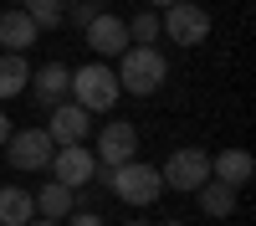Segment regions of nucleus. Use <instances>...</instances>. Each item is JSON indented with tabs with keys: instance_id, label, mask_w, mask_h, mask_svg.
I'll use <instances>...</instances> for the list:
<instances>
[{
	"instance_id": "nucleus-20",
	"label": "nucleus",
	"mask_w": 256,
	"mask_h": 226,
	"mask_svg": "<svg viewBox=\"0 0 256 226\" xmlns=\"http://www.w3.org/2000/svg\"><path fill=\"white\" fill-rule=\"evenodd\" d=\"M102 11V0H72L67 6V21H77V26H88V21Z\"/></svg>"
},
{
	"instance_id": "nucleus-22",
	"label": "nucleus",
	"mask_w": 256,
	"mask_h": 226,
	"mask_svg": "<svg viewBox=\"0 0 256 226\" xmlns=\"http://www.w3.org/2000/svg\"><path fill=\"white\" fill-rule=\"evenodd\" d=\"M16 129H10V118H6V108H0V149H6V139H10Z\"/></svg>"
},
{
	"instance_id": "nucleus-5",
	"label": "nucleus",
	"mask_w": 256,
	"mask_h": 226,
	"mask_svg": "<svg viewBox=\"0 0 256 226\" xmlns=\"http://www.w3.org/2000/svg\"><path fill=\"white\" fill-rule=\"evenodd\" d=\"M159 180H164V190L195 195L200 185L210 180V154H205V149H174V154L159 164Z\"/></svg>"
},
{
	"instance_id": "nucleus-1",
	"label": "nucleus",
	"mask_w": 256,
	"mask_h": 226,
	"mask_svg": "<svg viewBox=\"0 0 256 226\" xmlns=\"http://www.w3.org/2000/svg\"><path fill=\"white\" fill-rule=\"evenodd\" d=\"M118 88L128 98H148V93H159L164 88V77H169V57L159 47H128L118 57Z\"/></svg>"
},
{
	"instance_id": "nucleus-19",
	"label": "nucleus",
	"mask_w": 256,
	"mask_h": 226,
	"mask_svg": "<svg viewBox=\"0 0 256 226\" xmlns=\"http://www.w3.org/2000/svg\"><path fill=\"white\" fill-rule=\"evenodd\" d=\"M123 26H128V47H154V41H159V16H148V11L128 16Z\"/></svg>"
},
{
	"instance_id": "nucleus-17",
	"label": "nucleus",
	"mask_w": 256,
	"mask_h": 226,
	"mask_svg": "<svg viewBox=\"0 0 256 226\" xmlns=\"http://www.w3.org/2000/svg\"><path fill=\"white\" fill-rule=\"evenodd\" d=\"M195 195H200V211H205V216L226 221L230 211H236V195H241V190H230V185H220V180H205Z\"/></svg>"
},
{
	"instance_id": "nucleus-8",
	"label": "nucleus",
	"mask_w": 256,
	"mask_h": 226,
	"mask_svg": "<svg viewBox=\"0 0 256 226\" xmlns=\"http://www.w3.org/2000/svg\"><path fill=\"white\" fill-rule=\"evenodd\" d=\"M52 180L56 185H67V190H82V185H92L98 180V159H92V149L88 144H67V149H56L52 154Z\"/></svg>"
},
{
	"instance_id": "nucleus-9",
	"label": "nucleus",
	"mask_w": 256,
	"mask_h": 226,
	"mask_svg": "<svg viewBox=\"0 0 256 226\" xmlns=\"http://www.w3.org/2000/svg\"><path fill=\"white\" fill-rule=\"evenodd\" d=\"M92 134V113H82L77 103H56V108H46V139L56 144V149H67V144H82Z\"/></svg>"
},
{
	"instance_id": "nucleus-13",
	"label": "nucleus",
	"mask_w": 256,
	"mask_h": 226,
	"mask_svg": "<svg viewBox=\"0 0 256 226\" xmlns=\"http://www.w3.org/2000/svg\"><path fill=\"white\" fill-rule=\"evenodd\" d=\"M251 175H256V159H251L246 149H220V154H210V180L230 185V190L251 185Z\"/></svg>"
},
{
	"instance_id": "nucleus-23",
	"label": "nucleus",
	"mask_w": 256,
	"mask_h": 226,
	"mask_svg": "<svg viewBox=\"0 0 256 226\" xmlns=\"http://www.w3.org/2000/svg\"><path fill=\"white\" fill-rule=\"evenodd\" d=\"M144 6H154V11H169V6H174V0H144Z\"/></svg>"
},
{
	"instance_id": "nucleus-21",
	"label": "nucleus",
	"mask_w": 256,
	"mask_h": 226,
	"mask_svg": "<svg viewBox=\"0 0 256 226\" xmlns=\"http://www.w3.org/2000/svg\"><path fill=\"white\" fill-rule=\"evenodd\" d=\"M67 226H102V216H98V211H72Z\"/></svg>"
},
{
	"instance_id": "nucleus-12",
	"label": "nucleus",
	"mask_w": 256,
	"mask_h": 226,
	"mask_svg": "<svg viewBox=\"0 0 256 226\" xmlns=\"http://www.w3.org/2000/svg\"><path fill=\"white\" fill-rule=\"evenodd\" d=\"M31 93L41 108H56V103H67L72 93V67H62V62H46V67L31 72Z\"/></svg>"
},
{
	"instance_id": "nucleus-10",
	"label": "nucleus",
	"mask_w": 256,
	"mask_h": 226,
	"mask_svg": "<svg viewBox=\"0 0 256 226\" xmlns=\"http://www.w3.org/2000/svg\"><path fill=\"white\" fill-rule=\"evenodd\" d=\"M82 31H88V47L98 57H123L128 52V26H123V16H113V11H98Z\"/></svg>"
},
{
	"instance_id": "nucleus-4",
	"label": "nucleus",
	"mask_w": 256,
	"mask_h": 226,
	"mask_svg": "<svg viewBox=\"0 0 256 226\" xmlns=\"http://www.w3.org/2000/svg\"><path fill=\"white\" fill-rule=\"evenodd\" d=\"M159 36H169L174 47H200L210 36V11L195 6V0H174V6L159 16Z\"/></svg>"
},
{
	"instance_id": "nucleus-3",
	"label": "nucleus",
	"mask_w": 256,
	"mask_h": 226,
	"mask_svg": "<svg viewBox=\"0 0 256 226\" xmlns=\"http://www.w3.org/2000/svg\"><path fill=\"white\" fill-rule=\"evenodd\" d=\"M98 175L108 180V190H113L123 205H154V200L164 195L159 170H154V164H144V159H128V164H118V170H98Z\"/></svg>"
},
{
	"instance_id": "nucleus-7",
	"label": "nucleus",
	"mask_w": 256,
	"mask_h": 226,
	"mask_svg": "<svg viewBox=\"0 0 256 226\" xmlns=\"http://www.w3.org/2000/svg\"><path fill=\"white\" fill-rule=\"evenodd\" d=\"M52 154H56V144L46 139V129H20V134H10L6 139V159H10V170H46L52 164Z\"/></svg>"
},
{
	"instance_id": "nucleus-18",
	"label": "nucleus",
	"mask_w": 256,
	"mask_h": 226,
	"mask_svg": "<svg viewBox=\"0 0 256 226\" xmlns=\"http://www.w3.org/2000/svg\"><path fill=\"white\" fill-rule=\"evenodd\" d=\"M20 11L36 21V31H56L67 21V0H20Z\"/></svg>"
},
{
	"instance_id": "nucleus-11",
	"label": "nucleus",
	"mask_w": 256,
	"mask_h": 226,
	"mask_svg": "<svg viewBox=\"0 0 256 226\" xmlns=\"http://www.w3.org/2000/svg\"><path fill=\"white\" fill-rule=\"evenodd\" d=\"M36 21L20 11V6H10V11H0V52H16V57H26L31 47H36Z\"/></svg>"
},
{
	"instance_id": "nucleus-25",
	"label": "nucleus",
	"mask_w": 256,
	"mask_h": 226,
	"mask_svg": "<svg viewBox=\"0 0 256 226\" xmlns=\"http://www.w3.org/2000/svg\"><path fill=\"white\" fill-rule=\"evenodd\" d=\"M164 226H184V221H164Z\"/></svg>"
},
{
	"instance_id": "nucleus-6",
	"label": "nucleus",
	"mask_w": 256,
	"mask_h": 226,
	"mask_svg": "<svg viewBox=\"0 0 256 226\" xmlns=\"http://www.w3.org/2000/svg\"><path fill=\"white\" fill-rule=\"evenodd\" d=\"M92 159H98V170H118V164L138 159V129H134L128 118H113V123H102Z\"/></svg>"
},
{
	"instance_id": "nucleus-15",
	"label": "nucleus",
	"mask_w": 256,
	"mask_h": 226,
	"mask_svg": "<svg viewBox=\"0 0 256 226\" xmlns=\"http://www.w3.org/2000/svg\"><path fill=\"white\" fill-rule=\"evenodd\" d=\"M36 221V200L20 185H0V226H26Z\"/></svg>"
},
{
	"instance_id": "nucleus-26",
	"label": "nucleus",
	"mask_w": 256,
	"mask_h": 226,
	"mask_svg": "<svg viewBox=\"0 0 256 226\" xmlns=\"http://www.w3.org/2000/svg\"><path fill=\"white\" fill-rule=\"evenodd\" d=\"M128 226H148V221H128Z\"/></svg>"
},
{
	"instance_id": "nucleus-16",
	"label": "nucleus",
	"mask_w": 256,
	"mask_h": 226,
	"mask_svg": "<svg viewBox=\"0 0 256 226\" xmlns=\"http://www.w3.org/2000/svg\"><path fill=\"white\" fill-rule=\"evenodd\" d=\"M31 88V62L16 52H0V98H20Z\"/></svg>"
},
{
	"instance_id": "nucleus-14",
	"label": "nucleus",
	"mask_w": 256,
	"mask_h": 226,
	"mask_svg": "<svg viewBox=\"0 0 256 226\" xmlns=\"http://www.w3.org/2000/svg\"><path fill=\"white\" fill-rule=\"evenodd\" d=\"M31 200H36V216L41 221H67L77 211V190H67V185H56V180H46Z\"/></svg>"
},
{
	"instance_id": "nucleus-24",
	"label": "nucleus",
	"mask_w": 256,
	"mask_h": 226,
	"mask_svg": "<svg viewBox=\"0 0 256 226\" xmlns=\"http://www.w3.org/2000/svg\"><path fill=\"white\" fill-rule=\"evenodd\" d=\"M26 226H62V221H41V216H36V221H26Z\"/></svg>"
},
{
	"instance_id": "nucleus-2",
	"label": "nucleus",
	"mask_w": 256,
	"mask_h": 226,
	"mask_svg": "<svg viewBox=\"0 0 256 226\" xmlns=\"http://www.w3.org/2000/svg\"><path fill=\"white\" fill-rule=\"evenodd\" d=\"M82 113H108V108H118V98H123V88H118V77H113V67H102V62H88V67H77L72 72V93H67Z\"/></svg>"
}]
</instances>
